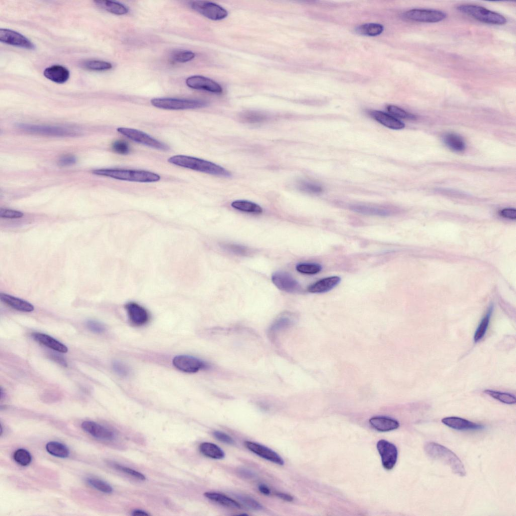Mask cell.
<instances>
[{
  "label": "cell",
  "mask_w": 516,
  "mask_h": 516,
  "mask_svg": "<svg viewBox=\"0 0 516 516\" xmlns=\"http://www.w3.org/2000/svg\"><path fill=\"white\" fill-rule=\"evenodd\" d=\"M424 449L431 458L439 461L447 466L455 475L465 477L467 472L460 459L448 448L435 442H428Z\"/></svg>",
  "instance_id": "obj_1"
},
{
  "label": "cell",
  "mask_w": 516,
  "mask_h": 516,
  "mask_svg": "<svg viewBox=\"0 0 516 516\" xmlns=\"http://www.w3.org/2000/svg\"><path fill=\"white\" fill-rule=\"evenodd\" d=\"M168 162L179 167L214 176L224 177L232 176L231 172L223 167L196 158L179 155L169 159Z\"/></svg>",
  "instance_id": "obj_2"
},
{
  "label": "cell",
  "mask_w": 516,
  "mask_h": 516,
  "mask_svg": "<svg viewBox=\"0 0 516 516\" xmlns=\"http://www.w3.org/2000/svg\"><path fill=\"white\" fill-rule=\"evenodd\" d=\"M92 173L118 180L138 183H153L161 180L159 175L145 171L106 169L96 170Z\"/></svg>",
  "instance_id": "obj_3"
},
{
  "label": "cell",
  "mask_w": 516,
  "mask_h": 516,
  "mask_svg": "<svg viewBox=\"0 0 516 516\" xmlns=\"http://www.w3.org/2000/svg\"><path fill=\"white\" fill-rule=\"evenodd\" d=\"M154 107L168 110H185L205 108L208 106L205 101L174 98H157L151 100Z\"/></svg>",
  "instance_id": "obj_4"
},
{
  "label": "cell",
  "mask_w": 516,
  "mask_h": 516,
  "mask_svg": "<svg viewBox=\"0 0 516 516\" xmlns=\"http://www.w3.org/2000/svg\"><path fill=\"white\" fill-rule=\"evenodd\" d=\"M16 127L25 132L42 136L68 137L76 136L80 134V131L77 129L69 127L36 125L26 124H18L16 125Z\"/></svg>",
  "instance_id": "obj_5"
},
{
  "label": "cell",
  "mask_w": 516,
  "mask_h": 516,
  "mask_svg": "<svg viewBox=\"0 0 516 516\" xmlns=\"http://www.w3.org/2000/svg\"><path fill=\"white\" fill-rule=\"evenodd\" d=\"M462 13L469 15L481 22L495 25H504L507 19L502 15L482 6L474 5H461L457 8Z\"/></svg>",
  "instance_id": "obj_6"
},
{
  "label": "cell",
  "mask_w": 516,
  "mask_h": 516,
  "mask_svg": "<svg viewBox=\"0 0 516 516\" xmlns=\"http://www.w3.org/2000/svg\"><path fill=\"white\" fill-rule=\"evenodd\" d=\"M117 131L131 140L150 148L162 151L170 150L168 145L142 131L128 128H119Z\"/></svg>",
  "instance_id": "obj_7"
},
{
  "label": "cell",
  "mask_w": 516,
  "mask_h": 516,
  "mask_svg": "<svg viewBox=\"0 0 516 516\" xmlns=\"http://www.w3.org/2000/svg\"><path fill=\"white\" fill-rule=\"evenodd\" d=\"M190 7L204 17L215 21L221 20L228 15V11L216 3L205 1H192Z\"/></svg>",
  "instance_id": "obj_8"
},
{
  "label": "cell",
  "mask_w": 516,
  "mask_h": 516,
  "mask_svg": "<svg viewBox=\"0 0 516 516\" xmlns=\"http://www.w3.org/2000/svg\"><path fill=\"white\" fill-rule=\"evenodd\" d=\"M403 17L408 20L419 22L436 23L442 21L447 17L444 12L425 9H412L405 12Z\"/></svg>",
  "instance_id": "obj_9"
},
{
  "label": "cell",
  "mask_w": 516,
  "mask_h": 516,
  "mask_svg": "<svg viewBox=\"0 0 516 516\" xmlns=\"http://www.w3.org/2000/svg\"><path fill=\"white\" fill-rule=\"evenodd\" d=\"M173 364L178 370L188 373H195L201 370L208 369L210 367L204 361L186 355L176 356L173 360Z\"/></svg>",
  "instance_id": "obj_10"
},
{
  "label": "cell",
  "mask_w": 516,
  "mask_h": 516,
  "mask_svg": "<svg viewBox=\"0 0 516 516\" xmlns=\"http://www.w3.org/2000/svg\"><path fill=\"white\" fill-rule=\"evenodd\" d=\"M377 449L381 456L382 465L387 470H392L396 465L398 459V450L392 443L384 440L377 443Z\"/></svg>",
  "instance_id": "obj_11"
},
{
  "label": "cell",
  "mask_w": 516,
  "mask_h": 516,
  "mask_svg": "<svg viewBox=\"0 0 516 516\" xmlns=\"http://www.w3.org/2000/svg\"><path fill=\"white\" fill-rule=\"evenodd\" d=\"M0 41L14 46L27 49H35L34 44L21 33L9 29H0Z\"/></svg>",
  "instance_id": "obj_12"
},
{
  "label": "cell",
  "mask_w": 516,
  "mask_h": 516,
  "mask_svg": "<svg viewBox=\"0 0 516 516\" xmlns=\"http://www.w3.org/2000/svg\"><path fill=\"white\" fill-rule=\"evenodd\" d=\"M272 281L280 290L288 293H298L301 290L299 283L291 275L284 271H277L272 275Z\"/></svg>",
  "instance_id": "obj_13"
},
{
  "label": "cell",
  "mask_w": 516,
  "mask_h": 516,
  "mask_svg": "<svg viewBox=\"0 0 516 516\" xmlns=\"http://www.w3.org/2000/svg\"><path fill=\"white\" fill-rule=\"evenodd\" d=\"M187 85L192 89L205 90L220 94L223 91L222 86L213 80L202 76H193L187 79Z\"/></svg>",
  "instance_id": "obj_14"
},
{
  "label": "cell",
  "mask_w": 516,
  "mask_h": 516,
  "mask_svg": "<svg viewBox=\"0 0 516 516\" xmlns=\"http://www.w3.org/2000/svg\"><path fill=\"white\" fill-rule=\"evenodd\" d=\"M245 445L248 450L258 456L277 464V465H284V461L283 458L272 449L261 444L251 441H246Z\"/></svg>",
  "instance_id": "obj_15"
},
{
  "label": "cell",
  "mask_w": 516,
  "mask_h": 516,
  "mask_svg": "<svg viewBox=\"0 0 516 516\" xmlns=\"http://www.w3.org/2000/svg\"><path fill=\"white\" fill-rule=\"evenodd\" d=\"M130 321L136 326L146 324L150 320V315L146 309L140 304L130 302L125 305Z\"/></svg>",
  "instance_id": "obj_16"
},
{
  "label": "cell",
  "mask_w": 516,
  "mask_h": 516,
  "mask_svg": "<svg viewBox=\"0 0 516 516\" xmlns=\"http://www.w3.org/2000/svg\"><path fill=\"white\" fill-rule=\"evenodd\" d=\"M442 423L446 426L458 431L480 430L484 426L459 417H447L442 420Z\"/></svg>",
  "instance_id": "obj_17"
},
{
  "label": "cell",
  "mask_w": 516,
  "mask_h": 516,
  "mask_svg": "<svg viewBox=\"0 0 516 516\" xmlns=\"http://www.w3.org/2000/svg\"><path fill=\"white\" fill-rule=\"evenodd\" d=\"M81 427L84 431L96 439L111 440L114 437L112 431L93 422L85 421L82 423Z\"/></svg>",
  "instance_id": "obj_18"
},
{
  "label": "cell",
  "mask_w": 516,
  "mask_h": 516,
  "mask_svg": "<svg viewBox=\"0 0 516 516\" xmlns=\"http://www.w3.org/2000/svg\"><path fill=\"white\" fill-rule=\"evenodd\" d=\"M295 321L294 315L290 313H284L279 315L271 325L268 333L274 338L281 332L291 327Z\"/></svg>",
  "instance_id": "obj_19"
},
{
  "label": "cell",
  "mask_w": 516,
  "mask_h": 516,
  "mask_svg": "<svg viewBox=\"0 0 516 516\" xmlns=\"http://www.w3.org/2000/svg\"><path fill=\"white\" fill-rule=\"evenodd\" d=\"M43 75L51 81L63 84L69 79L70 72L65 67L57 65L46 68L43 72Z\"/></svg>",
  "instance_id": "obj_20"
},
{
  "label": "cell",
  "mask_w": 516,
  "mask_h": 516,
  "mask_svg": "<svg viewBox=\"0 0 516 516\" xmlns=\"http://www.w3.org/2000/svg\"><path fill=\"white\" fill-rule=\"evenodd\" d=\"M370 116L378 122L383 126L393 130H401L405 127L404 124L387 113L378 111H373L370 113Z\"/></svg>",
  "instance_id": "obj_21"
},
{
  "label": "cell",
  "mask_w": 516,
  "mask_h": 516,
  "mask_svg": "<svg viewBox=\"0 0 516 516\" xmlns=\"http://www.w3.org/2000/svg\"><path fill=\"white\" fill-rule=\"evenodd\" d=\"M0 299L16 310L23 312H31L34 307L30 303L6 293H0Z\"/></svg>",
  "instance_id": "obj_22"
},
{
  "label": "cell",
  "mask_w": 516,
  "mask_h": 516,
  "mask_svg": "<svg viewBox=\"0 0 516 516\" xmlns=\"http://www.w3.org/2000/svg\"><path fill=\"white\" fill-rule=\"evenodd\" d=\"M338 276H331L321 279L308 287L307 290L313 293H321L329 291L336 287L340 282Z\"/></svg>",
  "instance_id": "obj_23"
},
{
  "label": "cell",
  "mask_w": 516,
  "mask_h": 516,
  "mask_svg": "<svg viewBox=\"0 0 516 516\" xmlns=\"http://www.w3.org/2000/svg\"><path fill=\"white\" fill-rule=\"evenodd\" d=\"M351 209L356 213L368 215L389 216L392 214L391 209L379 206L357 204L352 206Z\"/></svg>",
  "instance_id": "obj_24"
},
{
  "label": "cell",
  "mask_w": 516,
  "mask_h": 516,
  "mask_svg": "<svg viewBox=\"0 0 516 516\" xmlns=\"http://www.w3.org/2000/svg\"><path fill=\"white\" fill-rule=\"evenodd\" d=\"M32 337L40 344L56 351L65 353L68 351L66 345L48 335L40 333H34L32 334Z\"/></svg>",
  "instance_id": "obj_25"
},
{
  "label": "cell",
  "mask_w": 516,
  "mask_h": 516,
  "mask_svg": "<svg viewBox=\"0 0 516 516\" xmlns=\"http://www.w3.org/2000/svg\"><path fill=\"white\" fill-rule=\"evenodd\" d=\"M369 422L376 430L385 432L397 429L399 423L396 420L384 417H375L371 419Z\"/></svg>",
  "instance_id": "obj_26"
},
{
  "label": "cell",
  "mask_w": 516,
  "mask_h": 516,
  "mask_svg": "<svg viewBox=\"0 0 516 516\" xmlns=\"http://www.w3.org/2000/svg\"><path fill=\"white\" fill-rule=\"evenodd\" d=\"M94 3L98 8L114 14L123 15L129 12V9L126 6L117 2L95 1Z\"/></svg>",
  "instance_id": "obj_27"
},
{
  "label": "cell",
  "mask_w": 516,
  "mask_h": 516,
  "mask_svg": "<svg viewBox=\"0 0 516 516\" xmlns=\"http://www.w3.org/2000/svg\"><path fill=\"white\" fill-rule=\"evenodd\" d=\"M231 205L234 209L247 213L259 215L263 213V209L260 205L247 200H237Z\"/></svg>",
  "instance_id": "obj_28"
},
{
  "label": "cell",
  "mask_w": 516,
  "mask_h": 516,
  "mask_svg": "<svg viewBox=\"0 0 516 516\" xmlns=\"http://www.w3.org/2000/svg\"><path fill=\"white\" fill-rule=\"evenodd\" d=\"M204 496L211 501L226 507L236 509H240L242 508L241 505L238 502L222 494L206 493Z\"/></svg>",
  "instance_id": "obj_29"
},
{
  "label": "cell",
  "mask_w": 516,
  "mask_h": 516,
  "mask_svg": "<svg viewBox=\"0 0 516 516\" xmlns=\"http://www.w3.org/2000/svg\"><path fill=\"white\" fill-rule=\"evenodd\" d=\"M199 450L203 455L212 459H223L225 457L224 451L214 443H203L200 445Z\"/></svg>",
  "instance_id": "obj_30"
},
{
  "label": "cell",
  "mask_w": 516,
  "mask_h": 516,
  "mask_svg": "<svg viewBox=\"0 0 516 516\" xmlns=\"http://www.w3.org/2000/svg\"><path fill=\"white\" fill-rule=\"evenodd\" d=\"M443 141L447 146L456 152H462L466 149V144L459 136L452 133L444 135Z\"/></svg>",
  "instance_id": "obj_31"
},
{
  "label": "cell",
  "mask_w": 516,
  "mask_h": 516,
  "mask_svg": "<svg viewBox=\"0 0 516 516\" xmlns=\"http://www.w3.org/2000/svg\"><path fill=\"white\" fill-rule=\"evenodd\" d=\"M46 450L48 453L55 457L66 458L69 456L70 452L64 444L57 442H50L46 445Z\"/></svg>",
  "instance_id": "obj_32"
},
{
  "label": "cell",
  "mask_w": 516,
  "mask_h": 516,
  "mask_svg": "<svg viewBox=\"0 0 516 516\" xmlns=\"http://www.w3.org/2000/svg\"><path fill=\"white\" fill-rule=\"evenodd\" d=\"M383 30V26L380 24L368 23L360 25L355 31L360 35L375 36L381 34Z\"/></svg>",
  "instance_id": "obj_33"
},
{
  "label": "cell",
  "mask_w": 516,
  "mask_h": 516,
  "mask_svg": "<svg viewBox=\"0 0 516 516\" xmlns=\"http://www.w3.org/2000/svg\"><path fill=\"white\" fill-rule=\"evenodd\" d=\"M81 66L85 69L94 71H106L111 69V63L100 60H88L83 62Z\"/></svg>",
  "instance_id": "obj_34"
},
{
  "label": "cell",
  "mask_w": 516,
  "mask_h": 516,
  "mask_svg": "<svg viewBox=\"0 0 516 516\" xmlns=\"http://www.w3.org/2000/svg\"><path fill=\"white\" fill-rule=\"evenodd\" d=\"M298 189L304 193L318 195L323 191V187L319 184L311 181H300L297 184Z\"/></svg>",
  "instance_id": "obj_35"
},
{
  "label": "cell",
  "mask_w": 516,
  "mask_h": 516,
  "mask_svg": "<svg viewBox=\"0 0 516 516\" xmlns=\"http://www.w3.org/2000/svg\"><path fill=\"white\" fill-rule=\"evenodd\" d=\"M170 57L175 62L184 63L193 60L195 57V54L190 50L180 49L174 51Z\"/></svg>",
  "instance_id": "obj_36"
},
{
  "label": "cell",
  "mask_w": 516,
  "mask_h": 516,
  "mask_svg": "<svg viewBox=\"0 0 516 516\" xmlns=\"http://www.w3.org/2000/svg\"><path fill=\"white\" fill-rule=\"evenodd\" d=\"M493 308L491 307L486 315L482 320L474 336L475 342L480 341L485 336L489 327Z\"/></svg>",
  "instance_id": "obj_37"
},
{
  "label": "cell",
  "mask_w": 516,
  "mask_h": 516,
  "mask_svg": "<svg viewBox=\"0 0 516 516\" xmlns=\"http://www.w3.org/2000/svg\"><path fill=\"white\" fill-rule=\"evenodd\" d=\"M484 392L493 398L506 404H515L516 402L515 396L508 393L491 390H486Z\"/></svg>",
  "instance_id": "obj_38"
},
{
  "label": "cell",
  "mask_w": 516,
  "mask_h": 516,
  "mask_svg": "<svg viewBox=\"0 0 516 516\" xmlns=\"http://www.w3.org/2000/svg\"><path fill=\"white\" fill-rule=\"evenodd\" d=\"M241 118L245 122L256 124L264 122L266 120L267 117L260 112L250 111L243 113L241 115Z\"/></svg>",
  "instance_id": "obj_39"
},
{
  "label": "cell",
  "mask_w": 516,
  "mask_h": 516,
  "mask_svg": "<svg viewBox=\"0 0 516 516\" xmlns=\"http://www.w3.org/2000/svg\"><path fill=\"white\" fill-rule=\"evenodd\" d=\"M296 270L302 274L314 275L319 273L322 270V266L315 263H300L296 266Z\"/></svg>",
  "instance_id": "obj_40"
},
{
  "label": "cell",
  "mask_w": 516,
  "mask_h": 516,
  "mask_svg": "<svg viewBox=\"0 0 516 516\" xmlns=\"http://www.w3.org/2000/svg\"><path fill=\"white\" fill-rule=\"evenodd\" d=\"M86 482L89 485L101 492L106 494L113 492L112 487L104 481L95 478H88Z\"/></svg>",
  "instance_id": "obj_41"
},
{
  "label": "cell",
  "mask_w": 516,
  "mask_h": 516,
  "mask_svg": "<svg viewBox=\"0 0 516 516\" xmlns=\"http://www.w3.org/2000/svg\"><path fill=\"white\" fill-rule=\"evenodd\" d=\"M14 460L22 466H27L31 463L32 458L28 451L24 449L16 450L13 455Z\"/></svg>",
  "instance_id": "obj_42"
},
{
  "label": "cell",
  "mask_w": 516,
  "mask_h": 516,
  "mask_svg": "<svg viewBox=\"0 0 516 516\" xmlns=\"http://www.w3.org/2000/svg\"><path fill=\"white\" fill-rule=\"evenodd\" d=\"M387 110L388 112L394 117H395L401 119L412 120H416L417 119V117L415 115L408 113L403 109L395 106H388L387 107Z\"/></svg>",
  "instance_id": "obj_43"
},
{
  "label": "cell",
  "mask_w": 516,
  "mask_h": 516,
  "mask_svg": "<svg viewBox=\"0 0 516 516\" xmlns=\"http://www.w3.org/2000/svg\"><path fill=\"white\" fill-rule=\"evenodd\" d=\"M238 499L244 505L251 509L256 511H261L263 509V507L260 503L251 497L239 495Z\"/></svg>",
  "instance_id": "obj_44"
},
{
  "label": "cell",
  "mask_w": 516,
  "mask_h": 516,
  "mask_svg": "<svg viewBox=\"0 0 516 516\" xmlns=\"http://www.w3.org/2000/svg\"><path fill=\"white\" fill-rule=\"evenodd\" d=\"M223 247L227 251L240 256H247L251 253V251L248 247L236 244H225L223 246Z\"/></svg>",
  "instance_id": "obj_45"
},
{
  "label": "cell",
  "mask_w": 516,
  "mask_h": 516,
  "mask_svg": "<svg viewBox=\"0 0 516 516\" xmlns=\"http://www.w3.org/2000/svg\"><path fill=\"white\" fill-rule=\"evenodd\" d=\"M113 467L116 470L121 471L125 474H126L128 475H130L138 480L141 481H145L146 480L145 477L143 475L137 471H134L128 468L125 467L124 466L119 465V464H114Z\"/></svg>",
  "instance_id": "obj_46"
},
{
  "label": "cell",
  "mask_w": 516,
  "mask_h": 516,
  "mask_svg": "<svg viewBox=\"0 0 516 516\" xmlns=\"http://www.w3.org/2000/svg\"><path fill=\"white\" fill-rule=\"evenodd\" d=\"M112 366L115 372L120 376L127 377L130 374V369L128 367L119 361H114Z\"/></svg>",
  "instance_id": "obj_47"
},
{
  "label": "cell",
  "mask_w": 516,
  "mask_h": 516,
  "mask_svg": "<svg viewBox=\"0 0 516 516\" xmlns=\"http://www.w3.org/2000/svg\"><path fill=\"white\" fill-rule=\"evenodd\" d=\"M112 149L114 152L122 155H126L130 152V147L128 144L124 141H117L112 144Z\"/></svg>",
  "instance_id": "obj_48"
},
{
  "label": "cell",
  "mask_w": 516,
  "mask_h": 516,
  "mask_svg": "<svg viewBox=\"0 0 516 516\" xmlns=\"http://www.w3.org/2000/svg\"><path fill=\"white\" fill-rule=\"evenodd\" d=\"M22 213L14 210L1 209H0V217L4 219H17L23 217Z\"/></svg>",
  "instance_id": "obj_49"
},
{
  "label": "cell",
  "mask_w": 516,
  "mask_h": 516,
  "mask_svg": "<svg viewBox=\"0 0 516 516\" xmlns=\"http://www.w3.org/2000/svg\"><path fill=\"white\" fill-rule=\"evenodd\" d=\"M86 324L87 328L95 333H102L106 330L104 324L95 320H88Z\"/></svg>",
  "instance_id": "obj_50"
},
{
  "label": "cell",
  "mask_w": 516,
  "mask_h": 516,
  "mask_svg": "<svg viewBox=\"0 0 516 516\" xmlns=\"http://www.w3.org/2000/svg\"><path fill=\"white\" fill-rule=\"evenodd\" d=\"M76 162L77 159L75 156H72V155H67L59 160L58 165L60 167H66L75 164Z\"/></svg>",
  "instance_id": "obj_51"
},
{
  "label": "cell",
  "mask_w": 516,
  "mask_h": 516,
  "mask_svg": "<svg viewBox=\"0 0 516 516\" xmlns=\"http://www.w3.org/2000/svg\"><path fill=\"white\" fill-rule=\"evenodd\" d=\"M214 436L219 441L229 445H234V440L229 435L223 432L216 431L214 433Z\"/></svg>",
  "instance_id": "obj_52"
},
{
  "label": "cell",
  "mask_w": 516,
  "mask_h": 516,
  "mask_svg": "<svg viewBox=\"0 0 516 516\" xmlns=\"http://www.w3.org/2000/svg\"><path fill=\"white\" fill-rule=\"evenodd\" d=\"M500 214L502 217L506 219L510 220H515L516 219V211L515 209H504L501 212Z\"/></svg>",
  "instance_id": "obj_53"
},
{
  "label": "cell",
  "mask_w": 516,
  "mask_h": 516,
  "mask_svg": "<svg viewBox=\"0 0 516 516\" xmlns=\"http://www.w3.org/2000/svg\"><path fill=\"white\" fill-rule=\"evenodd\" d=\"M50 358L54 360L55 362L58 363L60 365L66 367H67V363L66 360L61 356L59 354L55 353H51L49 355Z\"/></svg>",
  "instance_id": "obj_54"
},
{
  "label": "cell",
  "mask_w": 516,
  "mask_h": 516,
  "mask_svg": "<svg viewBox=\"0 0 516 516\" xmlns=\"http://www.w3.org/2000/svg\"><path fill=\"white\" fill-rule=\"evenodd\" d=\"M276 496L279 498L280 499L285 501L286 502H290L293 501V497L287 494L277 493L276 494Z\"/></svg>",
  "instance_id": "obj_55"
},
{
  "label": "cell",
  "mask_w": 516,
  "mask_h": 516,
  "mask_svg": "<svg viewBox=\"0 0 516 516\" xmlns=\"http://www.w3.org/2000/svg\"><path fill=\"white\" fill-rule=\"evenodd\" d=\"M258 489L263 494L268 496L271 494L269 488L265 484H261L258 486Z\"/></svg>",
  "instance_id": "obj_56"
},
{
  "label": "cell",
  "mask_w": 516,
  "mask_h": 516,
  "mask_svg": "<svg viewBox=\"0 0 516 516\" xmlns=\"http://www.w3.org/2000/svg\"><path fill=\"white\" fill-rule=\"evenodd\" d=\"M133 516H149L148 513L142 510H135L133 512Z\"/></svg>",
  "instance_id": "obj_57"
},
{
  "label": "cell",
  "mask_w": 516,
  "mask_h": 516,
  "mask_svg": "<svg viewBox=\"0 0 516 516\" xmlns=\"http://www.w3.org/2000/svg\"><path fill=\"white\" fill-rule=\"evenodd\" d=\"M240 473L243 477H245L246 478H251L253 476V475L252 473L245 470L241 471Z\"/></svg>",
  "instance_id": "obj_58"
}]
</instances>
